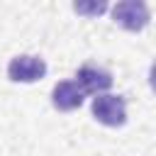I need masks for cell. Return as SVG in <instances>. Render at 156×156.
Returning <instances> with one entry per match:
<instances>
[{
  "label": "cell",
  "mask_w": 156,
  "mask_h": 156,
  "mask_svg": "<svg viewBox=\"0 0 156 156\" xmlns=\"http://www.w3.org/2000/svg\"><path fill=\"white\" fill-rule=\"evenodd\" d=\"M112 17L129 32H139L149 24V7L141 0H124L112 7Z\"/></svg>",
  "instance_id": "1"
},
{
  "label": "cell",
  "mask_w": 156,
  "mask_h": 156,
  "mask_svg": "<svg viewBox=\"0 0 156 156\" xmlns=\"http://www.w3.org/2000/svg\"><path fill=\"white\" fill-rule=\"evenodd\" d=\"M7 76L10 80L15 83H34L39 78L46 76V63L44 58L39 56H32V54H22V56H15L7 66Z\"/></svg>",
  "instance_id": "2"
},
{
  "label": "cell",
  "mask_w": 156,
  "mask_h": 156,
  "mask_svg": "<svg viewBox=\"0 0 156 156\" xmlns=\"http://www.w3.org/2000/svg\"><path fill=\"white\" fill-rule=\"evenodd\" d=\"M93 115L107 127H119L127 122V105L119 95H98L93 100Z\"/></svg>",
  "instance_id": "3"
},
{
  "label": "cell",
  "mask_w": 156,
  "mask_h": 156,
  "mask_svg": "<svg viewBox=\"0 0 156 156\" xmlns=\"http://www.w3.org/2000/svg\"><path fill=\"white\" fill-rule=\"evenodd\" d=\"M76 83L83 93H105L107 88H112V76L110 71L105 68H95V66H83L78 73H76Z\"/></svg>",
  "instance_id": "4"
},
{
  "label": "cell",
  "mask_w": 156,
  "mask_h": 156,
  "mask_svg": "<svg viewBox=\"0 0 156 156\" xmlns=\"http://www.w3.org/2000/svg\"><path fill=\"white\" fill-rule=\"evenodd\" d=\"M51 102L56 110L61 112H71L76 107L83 105V90L78 88L76 80H61L54 85V93H51Z\"/></svg>",
  "instance_id": "5"
},
{
  "label": "cell",
  "mask_w": 156,
  "mask_h": 156,
  "mask_svg": "<svg viewBox=\"0 0 156 156\" xmlns=\"http://www.w3.org/2000/svg\"><path fill=\"white\" fill-rule=\"evenodd\" d=\"M73 10L80 12V15H102L107 10V5L105 2H76Z\"/></svg>",
  "instance_id": "6"
}]
</instances>
